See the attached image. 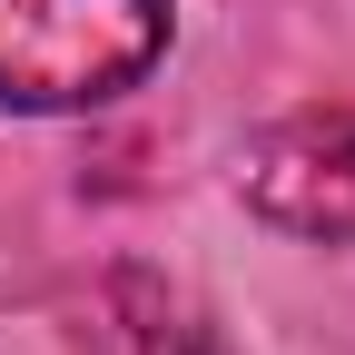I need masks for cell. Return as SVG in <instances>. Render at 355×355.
<instances>
[{
  "mask_svg": "<svg viewBox=\"0 0 355 355\" xmlns=\"http://www.w3.org/2000/svg\"><path fill=\"white\" fill-rule=\"evenodd\" d=\"M168 50V0H0V109H99Z\"/></svg>",
  "mask_w": 355,
  "mask_h": 355,
  "instance_id": "cell-1",
  "label": "cell"
},
{
  "mask_svg": "<svg viewBox=\"0 0 355 355\" xmlns=\"http://www.w3.org/2000/svg\"><path fill=\"white\" fill-rule=\"evenodd\" d=\"M237 188L266 227L355 247V109H286L277 128H257L237 158Z\"/></svg>",
  "mask_w": 355,
  "mask_h": 355,
  "instance_id": "cell-2",
  "label": "cell"
}]
</instances>
